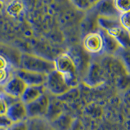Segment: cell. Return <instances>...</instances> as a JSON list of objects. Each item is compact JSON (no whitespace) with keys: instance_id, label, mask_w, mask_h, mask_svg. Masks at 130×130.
<instances>
[{"instance_id":"6da1fadb","label":"cell","mask_w":130,"mask_h":130,"mask_svg":"<svg viewBox=\"0 0 130 130\" xmlns=\"http://www.w3.org/2000/svg\"><path fill=\"white\" fill-rule=\"evenodd\" d=\"M22 69L47 75L55 70V62L41 57L24 53L21 57Z\"/></svg>"},{"instance_id":"7a4b0ae2","label":"cell","mask_w":130,"mask_h":130,"mask_svg":"<svg viewBox=\"0 0 130 130\" xmlns=\"http://www.w3.org/2000/svg\"><path fill=\"white\" fill-rule=\"evenodd\" d=\"M55 70L64 75L72 87L77 85L76 76V65L71 57L67 53H62L59 55L55 61Z\"/></svg>"},{"instance_id":"3957f363","label":"cell","mask_w":130,"mask_h":130,"mask_svg":"<svg viewBox=\"0 0 130 130\" xmlns=\"http://www.w3.org/2000/svg\"><path fill=\"white\" fill-rule=\"evenodd\" d=\"M45 84L49 91L55 95L64 94L71 89L65 75L56 70L47 74Z\"/></svg>"},{"instance_id":"277c9868","label":"cell","mask_w":130,"mask_h":130,"mask_svg":"<svg viewBox=\"0 0 130 130\" xmlns=\"http://www.w3.org/2000/svg\"><path fill=\"white\" fill-rule=\"evenodd\" d=\"M50 106V99L44 94L32 103L26 105L27 117L30 118H42L47 113Z\"/></svg>"},{"instance_id":"5b68a950","label":"cell","mask_w":130,"mask_h":130,"mask_svg":"<svg viewBox=\"0 0 130 130\" xmlns=\"http://www.w3.org/2000/svg\"><path fill=\"white\" fill-rule=\"evenodd\" d=\"M27 87V85L22 79L14 74L3 87V92L10 97L20 100Z\"/></svg>"},{"instance_id":"8992f818","label":"cell","mask_w":130,"mask_h":130,"mask_svg":"<svg viewBox=\"0 0 130 130\" xmlns=\"http://www.w3.org/2000/svg\"><path fill=\"white\" fill-rule=\"evenodd\" d=\"M6 115L13 124L25 121L27 118L26 105L21 100H17L9 105Z\"/></svg>"},{"instance_id":"52a82bcc","label":"cell","mask_w":130,"mask_h":130,"mask_svg":"<svg viewBox=\"0 0 130 130\" xmlns=\"http://www.w3.org/2000/svg\"><path fill=\"white\" fill-rule=\"evenodd\" d=\"M14 74L22 79L27 86L44 85L47 79V75L33 72L24 69L18 70Z\"/></svg>"},{"instance_id":"ba28073f","label":"cell","mask_w":130,"mask_h":130,"mask_svg":"<svg viewBox=\"0 0 130 130\" xmlns=\"http://www.w3.org/2000/svg\"><path fill=\"white\" fill-rule=\"evenodd\" d=\"M83 46L87 52L92 53L101 52L104 48L103 36L99 32H90L83 40Z\"/></svg>"},{"instance_id":"9c48e42d","label":"cell","mask_w":130,"mask_h":130,"mask_svg":"<svg viewBox=\"0 0 130 130\" xmlns=\"http://www.w3.org/2000/svg\"><path fill=\"white\" fill-rule=\"evenodd\" d=\"M107 33L112 37L120 47L130 48V32L121 25L107 30Z\"/></svg>"},{"instance_id":"30bf717a","label":"cell","mask_w":130,"mask_h":130,"mask_svg":"<svg viewBox=\"0 0 130 130\" xmlns=\"http://www.w3.org/2000/svg\"><path fill=\"white\" fill-rule=\"evenodd\" d=\"M44 85L27 86L20 100L25 105L31 104L45 94Z\"/></svg>"},{"instance_id":"8fae6325","label":"cell","mask_w":130,"mask_h":130,"mask_svg":"<svg viewBox=\"0 0 130 130\" xmlns=\"http://www.w3.org/2000/svg\"><path fill=\"white\" fill-rule=\"evenodd\" d=\"M24 9L22 2L12 1L9 2L6 7V12L11 17H17L20 14Z\"/></svg>"},{"instance_id":"7c38bea8","label":"cell","mask_w":130,"mask_h":130,"mask_svg":"<svg viewBox=\"0 0 130 130\" xmlns=\"http://www.w3.org/2000/svg\"><path fill=\"white\" fill-rule=\"evenodd\" d=\"M27 122L28 130H49L50 127L41 118H30V120H27Z\"/></svg>"},{"instance_id":"4fadbf2b","label":"cell","mask_w":130,"mask_h":130,"mask_svg":"<svg viewBox=\"0 0 130 130\" xmlns=\"http://www.w3.org/2000/svg\"><path fill=\"white\" fill-rule=\"evenodd\" d=\"M113 4L120 14L130 11V0H117L114 1Z\"/></svg>"},{"instance_id":"5bb4252c","label":"cell","mask_w":130,"mask_h":130,"mask_svg":"<svg viewBox=\"0 0 130 130\" xmlns=\"http://www.w3.org/2000/svg\"><path fill=\"white\" fill-rule=\"evenodd\" d=\"M103 38H104V47H106L107 50H110L111 52L115 51L117 47H118V46H120L117 43V42L112 37L109 35L107 33L106 35L103 36Z\"/></svg>"},{"instance_id":"9a60e30c","label":"cell","mask_w":130,"mask_h":130,"mask_svg":"<svg viewBox=\"0 0 130 130\" xmlns=\"http://www.w3.org/2000/svg\"><path fill=\"white\" fill-rule=\"evenodd\" d=\"M119 21L123 28L130 32V11L126 13L120 14Z\"/></svg>"},{"instance_id":"2e32d148","label":"cell","mask_w":130,"mask_h":130,"mask_svg":"<svg viewBox=\"0 0 130 130\" xmlns=\"http://www.w3.org/2000/svg\"><path fill=\"white\" fill-rule=\"evenodd\" d=\"M11 77L9 69L0 70V87L3 88Z\"/></svg>"},{"instance_id":"e0dca14e","label":"cell","mask_w":130,"mask_h":130,"mask_svg":"<svg viewBox=\"0 0 130 130\" xmlns=\"http://www.w3.org/2000/svg\"><path fill=\"white\" fill-rule=\"evenodd\" d=\"M8 103L5 98L4 92L0 93V115H6L8 109Z\"/></svg>"},{"instance_id":"ac0fdd59","label":"cell","mask_w":130,"mask_h":130,"mask_svg":"<svg viewBox=\"0 0 130 130\" xmlns=\"http://www.w3.org/2000/svg\"><path fill=\"white\" fill-rule=\"evenodd\" d=\"M73 3H75V6L79 8L80 9L82 10H85L88 9L90 7H92L95 3L96 2H92V1H76V2H73Z\"/></svg>"},{"instance_id":"d6986e66","label":"cell","mask_w":130,"mask_h":130,"mask_svg":"<svg viewBox=\"0 0 130 130\" xmlns=\"http://www.w3.org/2000/svg\"><path fill=\"white\" fill-rule=\"evenodd\" d=\"M13 123L7 116V115H0V128L8 129L13 125Z\"/></svg>"},{"instance_id":"ffe728a7","label":"cell","mask_w":130,"mask_h":130,"mask_svg":"<svg viewBox=\"0 0 130 130\" xmlns=\"http://www.w3.org/2000/svg\"><path fill=\"white\" fill-rule=\"evenodd\" d=\"M7 130H28V126L27 120L22 122L14 124Z\"/></svg>"},{"instance_id":"44dd1931","label":"cell","mask_w":130,"mask_h":130,"mask_svg":"<svg viewBox=\"0 0 130 130\" xmlns=\"http://www.w3.org/2000/svg\"><path fill=\"white\" fill-rule=\"evenodd\" d=\"M9 69V62L3 55L0 54V70Z\"/></svg>"},{"instance_id":"7402d4cb","label":"cell","mask_w":130,"mask_h":130,"mask_svg":"<svg viewBox=\"0 0 130 130\" xmlns=\"http://www.w3.org/2000/svg\"><path fill=\"white\" fill-rule=\"evenodd\" d=\"M3 5H4V3H3V2H1V1H0V10L3 9Z\"/></svg>"},{"instance_id":"603a6c76","label":"cell","mask_w":130,"mask_h":130,"mask_svg":"<svg viewBox=\"0 0 130 130\" xmlns=\"http://www.w3.org/2000/svg\"><path fill=\"white\" fill-rule=\"evenodd\" d=\"M2 92H3V88L2 87H0V93H2Z\"/></svg>"},{"instance_id":"cb8c5ba5","label":"cell","mask_w":130,"mask_h":130,"mask_svg":"<svg viewBox=\"0 0 130 130\" xmlns=\"http://www.w3.org/2000/svg\"><path fill=\"white\" fill-rule=\"evenodd\" d=\"M49 130H57V129H55V128H53V127H52V126H50V129H49Z\"/></svg>"},{"instance_id":"d4e9b609","label":"cell","mask_w":130,"mask_h":130,"mask_svg":"<svg viewBox=\"0 0 130 130\" xmlns=\"http://www.w3.org/2000/svg\"><path fill=\"white\" fill-rule=\"evenodd\" d=\"M7 129H4V128H0V130H7Z\"/></svg>"}]
</instances>
